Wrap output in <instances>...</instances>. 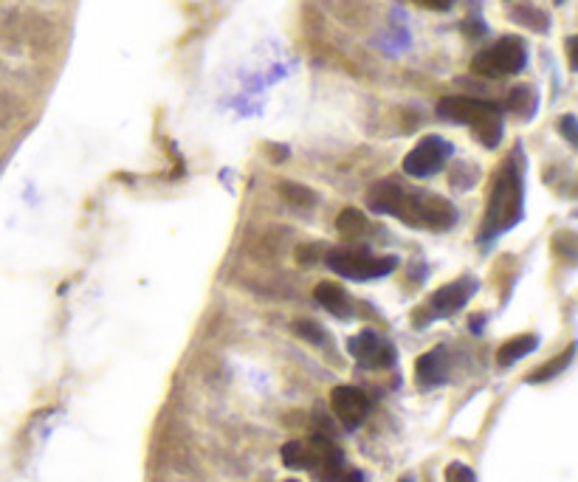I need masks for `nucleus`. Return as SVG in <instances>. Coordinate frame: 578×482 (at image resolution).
<instances>
[{
    "mask_svg": "<svg viewBox=\"0 0 578 482\" xmlns=\"http://www.w3.org/2000/svg\"><path fill=\"white\" fill-rule=\"evenodd\" d=\"M398 482H415V480H412V477H401V480H398Z\"/></svg>",
    "mask_w": 578,
    "mask_h": 482,
    "instance_id": "obj_24",
    "label": "nucleus"
},
{
    "mask_svg": "<svg viewBox=\"0 0 578 482\" xmlns=\"http://www.w3.org/2000/svg\"><path fill=\"white\" fill-rule=\"evenodd\" d=\"M553 3H564V0H553Z\"/></svg>",
    "mask_w": 578,
    "mask_h": 482,
    "instance_id": "obj_25",
    "label": "nucleus"
},
{
    "mask_svg": "<svg viewBox=\"0 0 578 482\" xmlns=\"http://www.w3.org/2000/svg\"><path fill=\"white\" fill-rule=\"evenodd\" d=\"M452 153V141L440 139V136H426L407 153L404 172H407L409 178H432V175H438L449 164Z\"/></svg>",
    "mask_w": 578,
    "mask_h": 482,
    "instance_id": "obj_7",
    "label": "nucleus"
},
{
    "mask_svg": "<svg viewBox=\"0 0 578 482\" xmlns=\"http://www.w3.org/2000/svg\"><path fill=\"white\" fill-rule=\"evenodd\" d=\"M559 133H562L564 139H567V144H573V147L578 150V119L576 116H570V113H567V116H562V119H559Z\"/></svg>",
    "mask_w": 578,
    "mask_h": 482,
    "instance_id": "obj_20",
    "label": "nucleus"
},
{
    "mask_svg": "<svg viewBox=\"0 0 578 482\" xmlns=\"http://www.w3.org/2000/svg\"><path fill=\"white\" fill-rule=\"evenodd\" d=\"M446 482H474V471L463 463H452L446 468Z\"/></svg>",
    "mask_w": 578,
    "mask_h": 482,
    "instance_id": "obj_21",
    "label": "nucleus"
},
{
    "mask_svg": "<svg viewBox=\"0 0 578 482\" xmlns=\"http://www.w3.org/2000/svg\"><path fill=\"white\" fill-rule=\"evenodd\" d=\"M330 409L339 418L344 429H359L361 423L370 415V398L359 387H336L330 392Z\"/></svg>",
    "mask_w": 578,
    "mask_h": 482,
    "instance_id": "obj_9",
    "label": "nucleus"
},
{
    "mask_svg": "<svg viewBox=\"0 0 578 482\" xmlns=\"http://www.w3.org/2000/svg\"><path fill=\"white\" fill-rule=\"evenodd\" d=\"M288 482H297V480H288Z\"/></svg>",
    "mask_w": 578,
    "mask_h": 482,
    "instance_id": "obj_26",
    "label": "nucleus"
},
{
    "mask_svg": "<svg viewBox=\"0 0 578 482\" xmlns=\"http://www.w3.org/2000/svg\"><path fill=\"white\" fill-rule=\"evenodd\" d=\"M438 116L454 125H466L474 130L477 141L494 150L502 141L505 125H502V110L494 102L474 99V96H446L438 102Z\"/></svg>",
    "mask_w": 578,
    "mask_h": 482,
    "instance_id": "obj_4",
    "label": "nucleus"
},
{
    "mask_svg": "<svg viewBox=\"0 0 578 482\" xmlns=\"http://www.w3.org/2000/svg\"><path fill=\"white\" fill-rule=\"evenodd\" d=\"M367 201L375 212L381 215H392V218L404 220L415 229H452L457 223V209L454 203L440 198L435 192H423V189H412L398 184V181H378L370 192Z\"/></svg>",
    "mask_w": 578,
    "mask_h": 482,
    "instance_id": "obj_1",
    "label": "nucleus"
},
{
    "mask_svg": "<svg viewBox=\"0 0 578 482\" xmlns=\"http://www.w3.org/2000/svg\"><path fill=\"white\" fill-rule=\"evenodd\" d=\"M536 105H539V96H536L531 85H519V88H514L508 94V110L516 113V116H522V119H531L533 113H536Z\"/></svg>",
    "mask_w": 578,
    "mask_h": 482,
    "instance_id": "obj_14",
    "label": "nucleus"
},
{
    "mask_svg": "<svg viewBox=\"0 0 578 482\" xmlns=\"http://www.w3.org/2000/svg\"><path fill=\"white\" fill-rule=\"evenodd\" d=\"M573 356H576V344H570V347L564 350L562 356L550 358L545 367H539L536 373H531V378H528V381H531V384H542V381H550V378H556V375L567 370V364L573 361Z\"/></svg>",
    "mask_w": 578,
    "mask_h": 482,
    "instance_id": "obj_15",
    "label": "nucleus"
},
{
    "mask_svg": "<svg viewBox=\"0 0 578 482\" xmlns=\"http://www.w3.org/2000/svg\"><path fill=\"white\" fill-rule=\"evenodd\" d=\"M536 344H539V339L536 336H516V339H508V342L502 344L500 353H497V361H500V367H511L514 361H519V358H525L528 353H533L536 350Z\"/></svg>",
    "mask_w": 578,
    "mask_h": 482,
    "instance_id": "obj_13",
    "label": "nucleus"
},
{
    "mask_svg": "<svg viewBox=\"0 0 578 482\" xmlns=\"http://www.w3.org/2000/svg\"><path fill=\"white\" fill-rule=\"evenodd\" d=\"M423 9H432V12H449L454 0H415Z\"/></svg>",
    "mask_w": 578,
    "mask_h": 482,
    "instance_id": "obj_22",
    "label": "nucleus"
},
{
    "mask_svg": "<svg viewBox=\"0 0 578 482\" xmlns=\"http://www.w3.org/2000/svg\"><path fill=\"white\" fill-rule=\"evenodd\" d=\"M280 198L291 206H299V209H308L316 203V192L308 187H302L297 181H282L280 184Z\"/></svg>",
    "mask_w": 578,
    "mask_h": 482,
    "instance_id": "obj_16",
    "label": "nucleus"
},
{
    "mask_svg": "<svg viewBox=\"0 0 578 482\" xmlns=\"http://www.w3.org/2000/svg\"><path fill=\"white\" fill-rule=\"evenodd\" d=\"M313 296H316V302L328 313H333V316L347 319V316L353 313L350 296H347V291H344L342 285H336V282H319V285L313 288Z\"/></svg>",
    "mask_w": 578,
    "mask_h": 482,
    "instance_id": "obj_12",
    "label": "nucleus"
},
{
    "mask_svg": "<svg viewBox=\"0 0 578 482\" xmlns=\"http://www.w3.org/2000/svg\"><path fill=\"white\" fill-rule=\"evenodd\" d=\"M525 209V184H522V158L519 150L502 161L497 170L494 187L488 192V209L483 220V237H497L505 229H511L514 223L522 220Z\"/></svg>",
    "mask_w": 578,
    "mask_h": 482,
    "instance_id": "obj_2",
    "label": "nucleus"
},
{
    "mask_svg": "<svg viewBox=\"0 0 578 482\" xmlns=\"http://www.w3.org/2000/svg\"><path fill=\"white\" fill-rule=\"evenodd\" d=\"M347 350L367 370H390L392 364H395V347H392V342H387L384 336H378L373 330H361L359 336H353L347 342Z\"/></svg>",
    "mask_w": 578,
    "mask_h": 482,
    "instance_id": "obj_8",
    "label": "nucleus"
},
{
    "mask_svg": "<svg viewBox=\"0 0 578 482\" xmlns=\"http://www.w3.org/2000/svg\"><path fill=\"white\" fill-rule=\"evenodd\" d=\"M328 265L347 280H378V277H387L390 271H395L398 260L395 257H373L367 249L339 246V249L328 251Z\"/></svg>",
    "mask_w": 578,
    "mask_h": 482,
    "instance_id": "obj_6",
    "label": "nucleus"
},
{
    "mask_svg": "<svg viewBox=\"0 0 578 482\" xmlns=\"http://www.w3.org/2000/svg\"><path fill=\"white\" fill-rule=\"evenodd\" d=\"M511 17L519 20V23H525V26H531L533 32L545 34L550 29V17L545 12H539V9H533V6H519Z\"/></svg>",
    "mask_w": 578,
    "mask_h": 482,
    "instance_id": "obj_18",
    "label": "nucleus"
},
{
    "mask_svg": "<svg viewBox=\"0 0 578 482\" xmlns=\"http://www.w3.org/2000/svg\"><path fill=\"white\" fill-rule=\"evenodd\" d=\"M474 291H477V280L474 277H460V280L449 282V285H443L432 294L429 311L435 316H449V313L463 311L466 302L474 296Z\"/></svg>",
    "mask_w": 578,
    "mask_h": 482,
    "instance_id": "obj_10",
    "label": "nucleus"
},
{
    "mask_svg": "<svg viewBox=\"0 0 578 482\" xmlns=\"http://www.w3.org/2000/svg\"><path fill=\"white\" fill-rule=\"evenodd\" d=\"M449 375V358H446V350L443 347H435L429 353H423L415 364V378L423 389L440 387Z\"/></svg>",
    "mask_w": 578,
    "mask_h": 482,
    "instance_id": "obj_11",
    "label": "nucleus"
},
{
    "mask_svg": "<svg viewBox=\"0 0 578 482\" xmlns=\"http://www.w3.org/2000/svg\"><path fill=\"white\" fill-rule=\"evenodd\" d=\"M564 48H567V63H570V68L578 71V34L576 37H570V40L564 43Z\"/></svg>",
    "mask_w": 578,
    "mask_h": 482,
    "instance_id": "obj_23",
    "label": "nucleus"
},
{
    "mask_svg": "<svg viewBox=\"0 0 578 482\" xmlns=\"http://www.w3.org/2000/svg\"><path fill=\"white\" fill-rule=\"evenodd\" d=\"M336 226H339V232H342L344 237H361V234L367 232V218H364V212L350 206V209H342V212H339Z\"/></svg>",
    "mask_w": 578,
    "mask_h": 482,
    "instance_id": "obj_17",
    "label": "nucleus"
},
{
    "mask_svg": "<svg viewBox=\"0 0 578 482\" xmlns=\"http://www.w3.org/2000/svg\"><path fill=\"white\" fill-rule=\"evenodd\" d=\"M282 463L288 468H308L319 482H364V474L347 466L342 449L325 435L285 443Z\"/></svg>",
    "mask_w": 578,
    "mask_h": 482,
    "instance_id": "obj_3",
    "label": "nucleus"
},
{
    "mask_svg": "<svg viewBox=\"0 0 578 482\" xmlns=\"http://www.w3.org/2000/svg\"><path fill=\"white\" fill-rule=\"evenodd\" d=\"M528 65V46L522 37H500L497 43L483 48L480 54H474L471 71L488 79L514 77Z\"/></svg>",
    "mask_w": 578,
    "mask_h": 482,
    "instance_id": "obj_5",
    "label": "nucleus"
},
{
    "mask_svg": "<svg viewBox=\"0 0 578 482\" xmlns=\"http://www.w3.org/2000/svg\"><path fill=\"white\" fill-rule=\"evenodd\" d=\"M294 330H297L299 336L305 339V342H313V344H322L325 339H328V333H325V327L316 325V322H311V319H305V322H297L294 325Z\"/></svg>",
    "mask_w": 578,
    "mask_h": 482,
    "instance_id": "obj_19",
    "label": "nucleus"
}]
</instances>
